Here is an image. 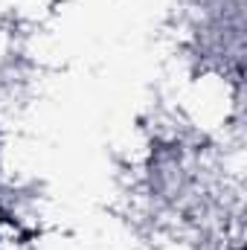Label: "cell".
Masks as SVG:
<instances>
[{"label":"cell","instance_id":"obj_1","mask_svg":"<svg viewBox=\"0 0 247 250\" xmlns=\"http://www.w3.org/2000/svg\"><path fill=\"white\" fill-rule=\"evenodd\" d=\"M0 224H3V218H0Z\"/></svg>","mask_w":247,"mask_h":250}]
</instances>
